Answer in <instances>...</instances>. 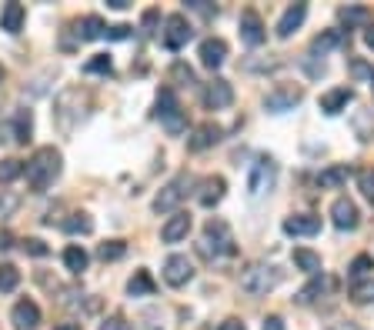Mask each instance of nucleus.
<instances>
[{"label":"nucleus","instance_id":"obj_1","mask_svg":"<svg viewBox=\"0 0 374 330\" xmlns=\"http://www.w3.org/2000/svg\"><path fill=\"white\" fill-rule=\"evenodd\" d=\"M24 174H27V183H30L34 190H47L50 183L60 177V151L40 147V151L24 164Z\"/></svg>","mask_w":374,"mask_h":330},{"label":"nucleus","instance_id":"obj_2","mask_svg":"<svg viewBox=\"0 0 374 330\" xmlns=\"http://www.w3.org/2000/svg\"><path fill=\"white\" fill-rule=\"evenodd\" d=\"M277 283H281V270L271 267V264H250L248 270L241 274V290L250 294V297H264V294H271Z\"/></svg>","mask_w":374,"mask_h":330},{"label":"nucleus","instance_id":"obj_3","mask_svg":"<svg viewBox=\"0 0 374 330\" xmlns=\"http://www.w3.org/2000/svg\"><path fill=\"white\" fill-rule=\"evenodd\" d=\"M237 251L234 247V233L227 227V220L221 217H211L204 224V254H214V257H231Z\"/></svg>","mask_w":374,"mask_h":330},{"label":"nucleus","instance_id":"obj_4","mask_svg":"<svg viewBox=\"0 0 374 330\" xmlns=\"http://www.w3.org/2000/svg\"><path fill=\"white\" fill-rule=\"evenodd\" d=\"M157 120L164 124L167 134H184V130H187V117H184L180 101H177V94L171 87H164V90L157 94Z\"/></svg>","mask_w":374,"mask_h":330},{"label":"nucleus","instance_id":"obj_5","mask_svg":"<svg viewBox=\"0 0 374 330\" xmlns=\"http://www.w3.org/2000/svg\"><path fill=\"white\" fill-rule=\"evenodd\" d=\"M187 187H191V177H187V174H180V177H174L171 183H164L161 194L154 197V210H157V214H171V210H177V203L184 201Z\"/></svg>","mask_w":374,"mask_h":330},{"label":"nucleus","instance_id":"obj_6","mask_svg":"<svg viewBox=\"0 0 374 330\" xmlns=\"http://www.w3.org/2000/svg\"><path fill=\"white\" fill-rule=\"evenodd\" d=\"M191 37H194V30H191V24H187L184 14H171V17L164 21V34H161V40H164L167 51H180Z\"/></svg>","mask_w":374,"mask_h":330},{"label":"nucleus","instance_id":"obj_7","mask_svg":"<svg viewBox=\"0 0 374 330\" xmlns=\"http://www.w3.org/2000/svg\"><path fill=\"white\" fill-rule=\"evenodd\" d=\"M274 177H277V164H274V160H271V157H257V164H254L250 180H248L250 197H261L264 190H271V187H274Z\"/></svg>","mask_w":374,"mask_h":330},{"label":"nucleus","instance_id":"obj_8","mask_svg":"<svg viewBox=\"0 0 374 330\" xmlns=\"http://www.w3.org/2000/svg\"><path fill=\"white\" fill-rule=\"evenodd\" d=\"M200 101L207 110H224L234 103V90H231V84H227L224 77H214L207 87H204V94H200Z\"/></svg>","mask_w":374,"mask_h":330},{"label":"nucleus","instance_id":"obj_9","mask_svg":"<svg viewBox=\"0 0 374 330\" xmlns=\"http://www.w3.org/2000/svg\"><path fill=\"white\" fill-rule=\"evenodd\" d=\"M304 97V90L301 87H274L268 97H264V107L271 110V114H284V110H294Z\"/></svg>","mask_w":374,"mask_h":330},{"label":"nucleus","instance_id":"obj_10","mask_svg":"<svg viewBox=\"0 0 374 330\" xmlns=\"http://www.w3.org/2000/svg\"><path fill=\"white\" fill-rule=\"evenodd\" d=\"M191 277H194V264L184 254H171L164 260V280H167L171 287H184Z\"/></svg>","mask_w":374,"mask_h":330},{"label":"nucleus","instance_id":"obj_11","mask_svg":"<svg viewBox=\"0 0 374 330\" xmlns=\"http://www.w3.org/2000/svg\"><path fill=\"white\" fill-rule=\"evenodd\" d=\"M10 324H14V330H37L40 327V307L34 301H17L10 310Z\"/></svg>","mask_w":374,"mask_h":330},{"label":"nucleus","instance_id":"obj_12","mask_svg":"<svg viewBox=\"0 0 374 330\" xmlns=\"http://www.w3.org/2000/svg\"><path fill=\"white\" fill-rule=\"evenodd\" d=\"M331 220H334V227L338 230H354L358 227V207H354V201H348V197H338V201L331 203Z\"/></svg>","mask_w":374,"mask_h":330},{"label":"nucleus","instance_id":"obj_13","mask_svg":"<svg viewBox=\"0 0 374 330\" xmlns=\"http://www.w3.org/2000/svg\"><path fill=\"white\" fill-rule=\"evenodd\" d=\"M224 60H227V44L221 37H207V40L200 44V64H204L207 71H218Z\"/></svg>","mask_w":374,"mask_h":330},{"label":"nucleus","instance_id":"obj_14","mask_svg":"<svg viewBox=\"0 0 374 330\" xmlns=\"http://www.w3.org/2000/svg\"><path fill=\"white\" fill-rule=\"evenodd\" d=\"M187 230H191V214L177 210L174 217H167V224L161 227V240H164V244H180V240L187 237Z\"/></svg>","mask_w":374,"mask_h":330},{"label":"nucleus","instance_id":"obj_15","mask_svg":"<svg viewBox=\"0 0 374 330\" xmlns=\"http://www.w3.org/2000/svg\"><path fill=\"white\" fill-rule=\"evenodd\" d=\"M218 140H221V127L207 120V124H200V127L194 130L191 137H187V151L200 153V151H207V147H214Z\"/></svg>","mask_w":374,"mask_h":330},{"label":"nucleus","instance_id":"obj_16","mask_svg":"<svg viewBox=\"0 0 374 330\" xmlns=\"http://www.w3.org/2000/svg\"><path fill=\"white\" fill-rule=\"evenodd\" d=\"M264 24H261V17H257V10H244L241 14V40L250 44V47H257V44H264Z\"/></svg>","mask_w":374,"mask_h":330},{"label":"nucleus","instance_id":"obj_17","mask_svg":"<svg viewBox=\"0 0 374 330\" xmlns=\"http://www.w3.org/2000/svg\"><path fill=\"white\" fill-rule=\"evenodd\" d=\"M321 230V217H311V214H294L284 220V233L291 237H314Z\"/></svg>","mask_w":374,"mask_h":330},{"label":"nucleus","instance_id":"obj_18","mask_svg":"<svg viewBox=\"0 0 374 330\" xmlns=\"http://www.w3.org/2000/svg\"><path fill=\"white\" fill-rule=\"evenodd\" d=\"M304 17H307V3H291L288 10H284V17L277 21V37L281 40H288L301 24H304Z\"/></svg>","mask_w":374,"mask_h":330},{"label":"nucleus","instance_id":"obj_19","mask_svg":"<svg viewBox=\"0 0 374 330\" xmlns=\"http://www.w3.org/2000/svg\"><path fill=\"white\" fill-rule=\"evenodd\" d=\"M331 287H334V280L325 277V274H318V277H311V283H304V287H301L294 301H298V304H314L318 297H325Z\"/></svg>","mask_w":374,"mask_h":330},{"label":"nucleus","instance_id":"obj_20","mask_svg":"<svg viewBox=\"0 0 374 330\" xmlns=\"http://www.w3.org/2000/svg\"><path fill=\"white\" fill-rule=\"evenodd\" d=\"M354 101V94H351V87H334V90H327V94H321V110L325 114H341L348 103Z\"/></svg>","mask_w":374,"mask_h":330},{"label":"nucleus","instance_id":"obj_21","mask_svg":"<svg viewBox=\"0 0 374 330\" xmlns=\"http://www.w3.org/2000/svg\"><path fill=\"white\" fill-rule=\"evenodd\" d=\"M24 21H27L24 3H7V7L0 10V30H7V34H21Z\"/></svg>","mask_w":374,"mask_h":330},{"label":"nucleus","instance_id":"obj_22","mask_svg":"<svg viewBox=\"0 0 374 330\" xmlns=\"http://www.w3.org/2000/svg\"><path fill=\"white\" fill-rule=\"evenodd\" d=\"M224 177H207L200 180V194H198V203L200 207H214V203H221L224 197Z\"/></svg>","mask_w":374,"mask_h":330},{"label":"nucleus","instance_id":"obj_23","mask_svg":"<svg viewBox=\"0 0 374 330\" xmlns=\"http://www.w3.org/2000/svg\"><path fill=\"white\" fill-rule=\"evenodd\" d=\"M154 290H157V283H154L148 270H137L134 277L127 280V294L130 297H154Z\"/></svg>","mask_w":374,"mask_h":330},{"label":"nucleus","instance_id":"obj_24","mask_svg":"<svg viewBox=\"0 0 374 330\" xmlns=\"http://www.w3.org/2000/svg\"><path fill=\"white\" fill-rule=\"evenodd\" d=\"M30 134H34V117H30V110H17V114H14V124H10V137H14L17 144H27Z\"/></svg>","mask_w":374,"mask_h":330},{"label":"nucleus","instance_id":"obj_25","mask_svg":"<svg viewBox=\"0 0 374 330\" xmlns=\"http://www.w3.org/2000/svg\"><path fill=\"white\" fill-rule=\"evenodd\" d=\"M64 267H67L71 274H80V270H87V251H84L80 244H71V247L64 251Z\"/></svg>","mask_w":374,"mask_h":330},{"label":"nucleus","instance_id":"obj_26","mask_svg":"<svg viewBox=\"0 0 374 330\" xmlns=\"http://www.w3.org/2000/svg\"><path fill=\"white\" fill-rule=\"evenodd\" d=\"M294 264H298L304 274H314V277L321 274V257L314 254V251H307V247H298V251H294Z\"/></svg>","mask_w":374,"mask_h":330},{"label":"nucleus","instance_id":"obj_27","mask_svg":"<svg viewBox=\"0 0 374 330\" xmlns=\"http://www.w3.org/2000/svg\"><path fill=\"white\" fill-rule=\"evenodd\" d=\"M104 34H107V24H104L100 17L91 14V17H84V21H80V40H100Z\"/></svg>","mask_w":374,"mask_h":330},{"label":"nucleus","instance_id":"obj_28","mask_svg":"<svg viewBox=\"0 0 374 330\" xmlns=\"http://www.w3.org/2000/svg\"><path fill=\"white\" fill-rule=\"evenodd\" d=\"M348 167H327V170H321L318 174V183L325 187V190H334V187H341L344 180H348Z\"/></svg>","mask_w":374,"mask_h":330},{"label":"nucleus","instance_id":"obj_29","mask_svg":"<svg viewBox=\"0 0 374 330\" xmlns=\"http://www.w3.org/2000/svg\"><path fill=\"white\" fill-rule=\"evenodd\" d=\"M338 44H341V30H325V34H318V37H314L311 53H327V51H334Z\"/></svg>","mask_w":374,"mask_h":330},{"label":"nucleus","instance_id":"obj_30","mask_svg":"<svg viewBox=\"0 0 374 330\" xmlns=\"http://www.w3.org/2000/svg\"><path fill=\"white\" fill-rule=\"evenodd\" d=\"M17 283H21V270L14 264H0V294L17 290Z\"/></svg>","mask_w":374,"mask_h":330},{"label":"nucleus","instance_id":"obj_31","mask_svg":"<svg viewBox=\"0 0 374 330\" xmlns=\"http://www.w3.org/2000/svg\"><path fill=\"white\" fill-rule=\"evenodd\" d=\"M338 17H341V24L344 27H358V24H368L371 14H368V7H341Z\"/></svg>","mask_w":374,"mask_h":330},{"label":"nucleus","instance_id":"obj_32","mask_svg":"<svg viewBox=\"0 0 374 330\" xmlns=\"http://www.w3.org/2000/svg\"><path fill=\"white\" fill-rule=\"evenodd\" d=\"M127 254V244L124 240H107V244H100L97 247V257L107 264V260H121Z\"/></svg>","mask_w":374,"mask_h":330},{"label":"nucleus","instance_id":"obj_33","mask_svg":"<svg viewBox=\"0 0 374 330\" xmlns=\"http://www.w3.org/2000/svg\"><path fill=\"white\" fill-rule=\"evenodd\" d=\"M371 270H374V257H368V254L354 257V260H351V267H348L351 280H361V277H368Z\"/></svg>","mask_w":374,"mask_h":330},{"label":"nucleus","instance_id":"obj_34","mask_svg":"<svg viewBox=\"0 0 374 330\" xmlns=\"http://www.w3.org/2000/svg\"><path fill=\"white\" fill-rule=\"evenodd\" d=\"M21 174H24V164L21 160H14V157L0 160V183H10V180H17Z\"/></svg>","mask_w":374,"mask_h":330},{"label":"nucleus","instance_id":"obj_35","mask_svg":"<svg viewBox=\"0 0 374 330\" xmlns=\"http://www.w3.org/2000/svg\"><path fill=\"white\" fill-rule=\"evenodd\" d=\"M64 230H67V233H91V230H94V220H91L87 214H74L71 220H64Z\"/></svg>","mask_w":374,"mask_h":330},{"label":"nucleus","instance_id":"obj_36","mask_svg":"<svg viewBox=\"0 0 374 330\" xmlns=\"http://www.w3.org/2000/svg\"><path fill=\"white\" fill-rule=\"evenodd\" d=\"M114 67H110V57L107 53H94L87 64H84V74H110Z\"/></svg>","mask_w":374,"mask_h":330},{"label":"nucleus","instance_id":"obj_37","mask_svg":"<svg viewBox=\"0 0 374 330\" xmlns=\"http://www.w3.org/2000/svg\"><path fill=\"white\" fill-rule=\"evenodd\" d=\"M358 187H361V194H364V197L374 203V167H368V170H358Z\"/></svg>","mask_w":374,"mask_h":330},{"label":"nucleus","instance_id":"obj_38","mask_svg":"<svg viewBox=\"0 0 374 330\" xmlns=\"http://www.w3.org/2000/svg\"><path fill=\"white\" fill-rule=\"evenodd\" d=\"M351 297H354L358 304H371L374 301V280H368V283H354Z\"/></svg>","mask_w":374,"mask_h":330},{"label":"nucleus","instance_id":"obj_39","mask_svg":"<svg viewBox=\"0 0 374 330\" xmlns=\"http://www.w3.org/2000/svg\"><path fill=\"white\" fill-rule=\"evenodd\" d=\"M24 254H30V257H47L50 254V247L40 240V237H27L24 240Z\"/></svg>","mask_w":374,"mask_h":330},{"label":"nucleus","instance_id":"obj_40","mask_svg":"<svg viewBox=\"0 0 374 330\" xmlns=\"http://www.w3.org/2000/svg\"><path fill=\"white\" fill-rule=\"evenodd\" d=\"M171 74L177 77V80H184V84H194V71L187 67V64H174V71Z\"/></svg>","mask_w":374,"mask_h":330},{"label":"nucleus","instance_id":"obj_41","mask_svg":"<svg viewBox=\"0 0 374 330\" xmlns=\"http://www.w3.org/2000/svg\"><path fill=\"white\" fill-rule=\"evenodd\" d=\"M107 37H110V40H127V37H130V27H127V24L107 27Z\"/></svg>","mask_w":374,"mask_h":330},{"label":"nucleus","instance_id":"obj_42","mask_svg":"<svg viewBox=\"0 0 374 330\" xmlns=\"http://www.w3.org/2000/svg\"><path fill=\"white\" fill-rule=\"evenodd\" d=\"M100 330H130V327H127L124 317H110V320H104V324H100Z\"/></svg>","mask_w":374,"mask_h":330},{"label":"nucleus","instance_id":"obj_43","mask_svg":"<svg viewBox=\"0 0 374 330\" xmlns=\"http://www.w3.org/2000/svg\"><path fill=\"white\" fill-rule=\"evenodd\" d=\"M261 330H284V320H281L277 314H271V317L264 320V327H261Z\"/></svg>","mask_w":374,"mask_h":330},{"label":"nucleus","instance_id":"obj_44","mask_svg":"<svg viewBox=\"0 0 374 330\" xmlns=\"http://www.w3.org/2000/svg\"><path fill=\"white\" fill-rule=\"evenodd\" d=\"M187 7H194V10H200V14H211V10H214L207 0H187Z\"/></svg>","mask_w":374,"mask_h":330},{"label":"nucleus","instance_id":"obj_45","mask_svg":"<svg viewBox=\"0 0 374 330\" xmlns=\"http://www.w3.org/2000/svg\"><path fill=\"white\" fill-rule=\"evenodd\" d=\"M218 330H248V327H244L241 320H224V324H221Z\"/></svg>","mask_w":374,"mask_h":330},{"label":"nucleus","instance_id":"obj_46","mask_svg":"<svg viewBox=\"0 0 374 330\" xmlns=\"http://www.w3.org/2000/svg\"><path fill=\"white\" fill-rule=\"evenodd\" d=\"M107 7H110V10H127L130 0H107Z\"/></svg>","mask_w":374,"mask_h":330},{"label":"nucleus","instance_id":"obj_47","mask_svg":"<svg viewBox=\"0 0 374 330\" xmlns=\"http://www.w3.org/2000/svg\"><path fill=\"white\" fill-rule=\"evenodd\" d=\"M364 44L374 51V27H371V30H364Z\"/></svg>","mask_w":374,"mask_h":330},{"label":"nucleus","instance_id":"obj_48","mask_svg":"<svg viewBox=\"0 0 374 330\" xmlns=\"http://www.w3.org/2000/svg\"><path fill=\"white\" fill-rule=\"evenodd\" d=\"M331 330H361V327H354V324H338V327H331Z\"/></svg>","mask_w":374,"mask_h":330},{"label":"nucleus","instance_id":"obj_49","mask_svg":"<svg viewBox=\"0 0 374 330\" xmlns=\"http://www.w3.org/2000/svg\"><path fill=\"white\" fill-rule=\"evenodd\" d=\"M57 330H80V324H60Z\"/></svg>","mask_w":374,"mask_h":330},{"label":"nucleus","instance_id":"obj_50","mask_svg":"<svg viewBox=\"0 0 374 330\" xmlns=\"http://www.w3.org/2000/svg\"><path fill=\"white\" fill-rule=\"evenodd\" d=\"M3 77H7V74H3V67H0V84H3Z\"/></svg>","mask_w":374,"mask_h":330},{"label":"nucleus","instance_id":"obj_51","mask_svg":"<svg viewBox=\"0 0 374 330\" xmlns=\"http://www.w3.org/2000/svg\"><path fill=\"white\" fill-rule=\"evenodd\" d=\"M371 84H374V71H371Z\"/></svg>","mask_w":374,"mask_h":330}]
</instances>
